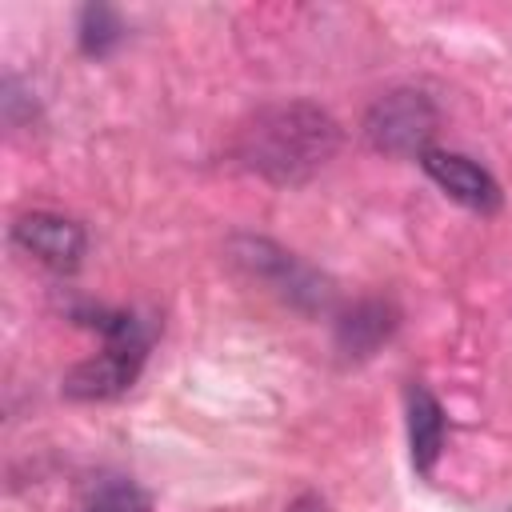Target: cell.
<instances>
[{
	"mask_svg": "<svg viewBox=\"0 0 512 512\" xmlns=\"http://www.w3.org/2000/svg\"><path fill=\"white\" fill-rule=\"evenodd\" d=\"M336 144H340L336 120L308 100H292V104L260 108L240 128L236 156L244 160V168L276 184H300L336 156Z\"/></svg>",
	"mask_w": 512,
	"mask_h": 512,
	"instance_id": "6da1fadb",
	"label": "cell"
},
{
	"mask_svg": "<svg viewBox=\"0 0 512 512\" xmlns=\"http://www.w3.org/2000/svg\"><path fill=\"white\" fill-rule=\"evenodd\" d=\"M92 328L104 332V352L76 364L64 376V392L76 400H112L140 376V364L148 356V336L136 316L128 312H92Z\"/></svg>",
	"mask_w": 512,
	"mask_h": 512,
	"instance_id": "7a4b0ae2",
	"label": "cell"
},
{
	"mask_svg": "<svg viewBox=\"0 0 512 512\" xmlns=\"http://www.w3.org/2000/svg\"><path fill=\"white\" fill-rule=\"evenodd\" d=\"M436 132V104L416 88H396L380 96L364 116V136L388 156H424Z\"/></svg>",
	"mask_w": 512,
	"mask_h": 512,
	"instance_id": "3957f363",
	"label": "cell"
},
{
	"mask_svg": "<svg viewBox=\"0 0 512 512\" xmlns=\"http://www.w3.org/2000/svg\"><path fill=\"white\" fill-rule=\"evenodd\" d=\"M424 172L432 176V184L452 196L456 204L472 208V212H496L500 208V184L492 180L488 168H480L472 156L464 152H444V148H428L420 156Z\"/></svg>",
	"mask_w": 512,
	"mask_h": 512,
	"instance_id": "277c9868",
	"label": "cell"
},
{
	"mask_svg": "<svg viewBox=\"0 0 512 512\" xmlns=\"http://www.w3.org/2000/svg\"><path fill=\"white\" fill-rule=\"evenodd\" d=\"M12 240L36 256L40 264L56 268V272H68L80 264L84 256V228L68 216H56V212H28L12 224Z\"/></svg>",
	"mask_w": 512,
	"mask_h": 512,
	"instance_id": "5b68a950",
	"label": "cell"
},
{
	"mask_svg": "<svg viewBox=\"0 0 512 512\" xmlns=\"http://www.w3.org/2000/svg\"><path fill=\"white\" fill-rule=\"evenodd\" d=\"M444 432H448V420H444L440 400L424 384H412L408 388V448H412V464L420 476H432L440 448H444Z\"/></svg>",
	"mask_w": 512,
	"mask_h": 512,
	"instance_id": "8992f818",
	"label": "cell"
},
{
	"mask_svg": "<svg viewBox=\"0 0 512 512\" xmlns=\"http://www.w3.org/2000/svg\"><path fill=\"white\" fill-rule=\"evenodd\" d=\"M248 248V256H240L252 272H260L264 280H272L284 296H292V300H324V292H320V284H316V276L308 272V268H300L288 252H276L272 244H264V240H248L244 244Z\"/></svg>",
	"mask_w": 512,
	"mask_h": 512,
	"instance_id": "52a82bcc",
	"label": "cell"
},
{
	"mask_svg": "<svg viewBox=\"0 0 512 512\" xmlns=\"http://www.w3.org/2000/svg\"><path fill=\"white\" fill-rule=\"evenodd\" d=\"M388 332H392L388 308H384V304H364V308H356V312L340 324V344L364 356V352H372Z\"/></svg>",
	"mask_w": 512,
	"mask_h": 512,
	"instance_id": "ba28073f",
	"label": "cell"
},
{
	"mask_svg": "<svg viewBox=\"0 0 512 512\" xmlns=\"http://www.w3.org/2000/svg\"><path fill=\"white\" fill-rule=\"evenodd\" d=\"M120 36H124V24H120V16H116L112 8L88 4V8L80 12V48H84L88 56H108V52L120 44Z\"/></svg>",
	"mask_w": 512,
	"mask_h": 512,
	"instance_id": "9c48e42d",
	"label": "cell"
},
{
	"mask_svg": "<svg viewBox=\"0 0 512 512\" xmlns=\"http://www.w3.org/2000/svg\"><path fill=\"white\" fill-rule=\"evenodd\" d=\"M84 512H148V496L132 480H104Z\"/></svg>",
	"mask_w": 512,
	"mask_h": 512,
	"instance_id": "30bf717a",
	"label": "cell"
},
{
	"mask_svg": "<svg viewBox=\"0 0 512 512\" xmlns=\"http://www.w3.org/2000/svg\"><path fill=\"white\" fill-rule=\"evenodd\" d=\"M284 512H328V508H324V500H320L316 492H304V496H296Z\"/></svg>",
	"mask_w": 512,
	"mask_h": 512,
	"instance_id": "8fae6325",
	"label": "cell"
}]
</instances>
